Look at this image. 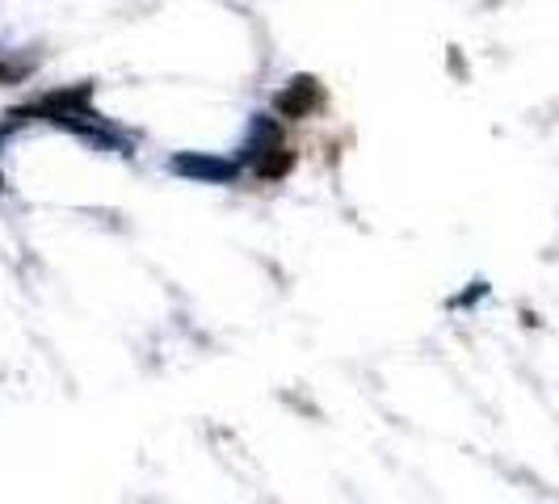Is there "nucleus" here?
<instances>
[{
    "mask_svg": "<svg viewBox=\"0 0 559 504\" xmlns=\"http://www.w3.org/2000/svg\"><path fill=\"white\" fill-rule=\"evenodd\" d=\"M282 143V127L274 122V118H265V113H257L252 118V127H249V140H245V160L249 165H257L270 147H278Z\"/></svg>",
    "mask_w": 559,
    "mask_h": 504,
    "instance_id": "obj_4",
    "label": "nucleus"
},
{
    "mask_svg": "<svg viewBox=\"0 0 559 504\" xmlns=\"http://www.w3.org/2000/svg\"><path fill=\"white\" fill-rule=\"evenodd\" d=\"M17 76H22L17 68H9V63H0V84H13V81H17Z\"/></svg>",
    "mask_w": 559,
    "mask_h": 504,
    "instance_id": "obj_6",
    "label": "nucleus"
},
{
    "mask_svg": "<svg viewBox=\"0 0 559 504\" xmlns=\"http://www.w3.org/2000/svg\"><path fill=\"white\" fill-rule=\"evenodd\" d=\"M320 106H324V84L316 81V76H290L274 93V110L282 118H311Z\"/></svg>",
    "mask_w": 559,
    "mask_h": 504,
    "instance_id": "obj_3",
    "label": "nucleus"
},
{
    "mask_svg": "<svg viewBox=\"0 0 559 504\" xmlns=\"http://www.w3.org/2000/svg\"><path fill=\"white\" fill-rule=\"evenodd\" d=\"M168 168L177 177H190V181H206V185H227L240 177V165L236 160H224V156H202V152H177Z\"/></svg>",
    "mask_w": 559,
    "mask_h": 504,
    "instance_id": "obj_2",
    "label": "nucleus"
},
{
    "mask_svg": "<svg viewBox=\"0 0 559 504\" xmlns=\"http://www.w3.org/2000/svg\"><path fill=\"white\" fill-rule=\"evenodd\" d=\"M88 101H93V84L56 88V93H43L38 101H29V106H22V110H13V122L38 118V122H56V127H63L68 118H76L81 110H88Z\"/></svg>",
    "mask_w": 559,
    "mask_h": 504,
    "instance_id": "obj_1",
    "label": "nucleus"
},
{
    "mask_svg": "<svg viewBox=\"0 0 559 504\" xmlns=\"http://www.w3.org/2000/svg\"><path fill=\"white\" fill-rule=\"evenodd\" d=\"M252 168H257L261 181H282V177L295 168V152H286V143H278V147H270Z\"/></svg>",
    "mask_w": 559,
    "mask_h": 504,
    "instance_id": "obj_5",
    "label": "nucleus"
}]
</instances>
